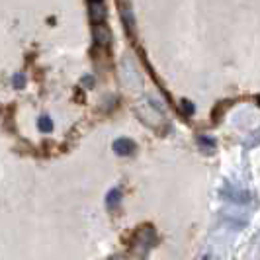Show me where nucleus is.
<instances>
[{
  "label": "nucleus",
  "mask_w": 260,
  "mask_h": 260,
  "mask_svg": "<svg viewBox=\"0 0 260 260\" xmlns=\"http://www.w3.org/2000/svg\"><path fill=\"white\" fill-rule=\"evenodd\" d=\"M39 129L43 131V133H47V131H51L53 129V123H51V119H49V117H41V119H39Z\"/></svg>",
  "instance_id": "2"
},
{
  "label": "nucleus",
  "mask_w": 260,
  "mask_h": 260,
  "mask_svg": "<svg viewBox=\"0 0 260 260\" xmlns=\"http://www.w3.org/2000/svg\"><path fill=\"white\" fill-rule=\"evenodd\" d=\"M114 149H116L117 155H129L131 151L135 149V145L131 143L129 139H119V141L114 143Z\"/></svg>",
  "instance_id": "1"
},
{
  "label": "nucleus",
  "mask_w": 260,
  "mask_h": 260,
  "mask_svg": "<svg viewBox=\"0 0 260 260\" xmlns=\"http://www.w3.org/2000/svg\"><path fill=\"white\" fill-rule=\"evenodd\" d=\"M256 102H258V104H260V96H258V98H256Z\"/></svg>",
  "instance_id": "3"
}]
</instances>
